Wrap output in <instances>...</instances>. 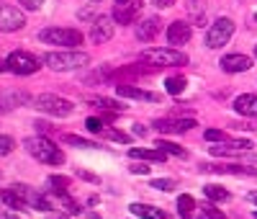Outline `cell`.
<instances>
[{
	"label": "cell",
	"instance_id": "33",
	"mask_svg": "<svg viewBox=\"0 0 257 219\" xmlns=\"http://www.w3.org/2000/svg\"><path fill=\"white\" fill-rule=\"evenodd\" d=\"M5 101L13 106H23V104H31V96L23 91H10V93H5Z\"/></svg>",
	"mask_w": 257,
	"mask_h": 219
},
{
	"label": "cell",
	"instance_id": "25",
	"mask_svg": "<svg viewBox=\"0 0 257 219\" xmlns=\"http://www.w3.org/2000/svg\"><path fill=\"white\" fill-rule=\"evenodd\" d=\"M87 104L90 106H95V109H103V111H113V113H118V111H126V106H121V104H116V101H111V98H87Z\"/></svg>",
	"mask_w": 257,
	"mask_h": 219
},
{
	"label": "cell",
	"instance_id": "6",
	"mask_svg": "<svg viewBox=\"0 0 257 219\" xmlns=\"http://www.w3.org/2000/svg\"><path fill=\"white\" fill-rule=\"evenodd\" d=\"M34 106L44 113H49V116H70L75 111V104L62 96H54V93H41L34 98Z\"/></svg>",
	"mask_w": 257,
	"mask_h": 219
},
{
	"label": "cell",
	"instance_id": "12",
	"mask_svg": "<svg viewBox=\"0 0 257 219\" xmlns=\"http://www.w3.org/2000/svg\"><path fill=\"white\" fill-rule=\"evenodd\" d=\"M142 8H144V3H142V0H131V3H124V5H116L113 8V21L116 23H134V21H137L139 18V13H142Z\"/></svg>",
	"mask_w": 257,
	"mask_h": 219
},
{
	"label": "cell",
	"instance_id": "38",
	"mask_svg": "<svg viewBox=\"0 0 257 219\" xmlns=\"http://www.w3.org/2000/svg\"><path fill=\"white\" fill-rule=\"evenodd\" d=\"M129 170H131L134 175H149V170H152V168H149V165H147V160H144V163H131V165H129Z\"/></svg>",
	"mask_w": 257,
	"mask_h": 219
},
{
	"label": "cell",
	"instance_id": "48",
	"mask_svg": "<svg viewBox=\"0 0 257 219\" xmlns=\"http://www.w3.org/2000/svg\"><path fill=\"white\" fill-rule=\"evenodd\" d=\"M116 3H118V5H124V3H131V0H116Z\"/></svg>",
	"mask_w": 257,
	"mask_h": 219
},
{
	"label": "cell",
	"instance_id": "16",
	"mask_svg": "<svg viewBox=\"0 0 257 219\" xmlns=\"http://www.w3.org/2000/svg\"><path fill=\"white\" fill-rule=\"evenodd\" d=\"M116 93L121 98H134V101H152V104H160L162 96L160 93H149V91H142V88H134L129 83H118L116 85Z\"/></svg>",
	"mask_w": 257,
	"mask_h": 219
},
{
	"label": "cell",
	"instance_id": "40",
	"mask_svg": "<svg viewBox=\"0 0 257 219\" xmlns=\"http://www.w3.org/2000/svg\"><path fill=\"white\" fill-rule=\"evenodd\" d=\"M78 178H83V181H90V183H100V178H98V175L87 173V170H78Z\"/></svg>",
	"mask_w": 257,
	"mask_h": 219
},
{
	"label": "cell",
	"instance_id": "21",
	"mask_svg": "<svg viewBox=\"0 0 257 219\" xmlns=\"http://www.w3.org/2000/svg\"><path fill=\"white\" fill-rule=\"evenodd\" d=\"M129 157H134V160H147V163H165V155L162 150H144V147H131L129 150Z\"/></svg>",
	"mask_w": 257,
	"mask_h": 219
},
{
	"label": "cell",
	"instance_id": "19",
	"mask_svg": "<svg viewBox=\"0 0 257 219\" xmlns=\"http://www.w3.org/2000/svg\"><path fill=\"white\" fill-rule=\"evenodd\" d=\"M129 212L134 217H142V219H172L165 209H157V207H149V204H131Z\"/></svg>",
	"mask_w": 257,
	"mask_h": 219
},
{
	"label": "cell",
	"instance_id": "15",
	"mask_svg": "<svg viewBox=\"0 0 257 219\" xmlns=\"http://www.w3.org/2000/svg\"><path fill=\"white\" fill-rule=\"evenodd\" d=\"M219 65H221L224 72H229V75H234V72H247L252 67V57H247V54H224Z\"/></svg>",
	"mask_w": 257,
	"mask_h": 219
},
{
	"label": "cell",
	"instance_id": "28",
	"mask_svg": "<svg viewBox=\"0 0 257 219\" xmlns=\"http://www.w3.org/2000/svg\"><path fill=\"white\" fill-rule=\"evenodd\" d=\"M47 183L52 188V194H57V196L67 194V188H70V178H65V175H49Z\"/></svg>",
	"mask_w": 257,
	"mask_h": 219
},
{
	"label": "cell",
	"instance_id": "14",
	"mask_svg": "<svg viewBox=\"0 0 257 219\" xmlns=\"http://www.w3.org/2000/svg\"><path fill=\"white\" fill-rule=\"evenodd\" d=\"M111 36H113V18L108 16L95 18L93 26H90V39L95 44H105V41H111Z\"/></svg>",
	"mask_w": 257,
	"mask_h": 219
},
{
	"label": "cell",
	"instance_id": "23",
	"mask_svg": "<svg viewBox=\"0 0 257 219\" xmlns=\"http://www.w3.org/2000/svg\"><path fill=\"white\" fill-rule=\"evenodd\" d=\"M203 196H206L208 201H214V204H219V201H229V199H232V194L226 191V188L216 186V183H208V186H203Z\"/></svg>",
	"mask_w": 257,
	"mask_h": 219
},
{
	"label": "cell",
	"instance_id": "2",
	"mask_svg": "<svg viewBox=\"0 0 257 219\" xmlns=\"http://www.w3.org/2000/svg\"><path fill=\"white\" fill-rule=\"evenodd\" d=\"M90 62V57L85 52L78 49H62V52H47L44 54V65L52 67L54 72H72V70H80Z\"/></svg>",
	"mask_w": 257,
	"mask_h": 219
},
{
	"label": "cell",
	"instance_id": "35",
	"mask_svg": "<svg viewBox=\"0 0 257 219\" xmlns=\"http://www.w3.org/2000/svg\"><path fill=\"white\" fill-rule=\"evenodd\" d=\"M85 129L90 131V134H103V119H98V116H90V119L85 121Z\"/></svg>",
	"mask_w": 257,
	"mask_h": 219
},
{
	"label": "cell",
	"instance_id": "31",
	"mask_svg": "<svg viewBox=\"0 0 257 219\" xmlns=\"http://www.w3.org/2000/svg\"><path fill=\"white\" fill-rule=\"evenodd\" d=\"M103 137L105 139H113L118 144H131V134H126V131H118V129H103Z\"/></svg>",
	"mask_w": 257,
	"mask_h": 219
},
{
	"label": "cell",
	"instance_id": "8",
	"mask_svg": "<svg viewBox=\"0 0 257 219\" xmlns=\"http://www.w3.org/2000/svg\"><path fill=\"white\" fill-rule=\"evenodd\" d=\"M13 191H16L23 201H26V207H34L36 212H52V204H49V199L44 196V194H39L36 188H31V186H26V183H13L10 186Z\"/></svg>",
	"mask_w": 257,
	"mask_h": 219
},
{
	"label": "cell",
	"instance_id": "51",
	"mask_svg": "<svg viewBox=\"0 0 257 219\" xmlns=\"http://www.w3.org/2000/svg\"><path fill=\"white\" fill-rule=\"evenodd\" d=\"M255 57H257V47H255Z\"/></svg>",
	"mask_w": 257,
	"mask_h": 219
},
{
	"label": "cell",
	"instance_id": "47",
	"mask_svg": "<svg viewBox=\"0 0 257 219\" xmlns=\"http://www.w3.org/2000/svg\"><path fill=\"white\" fill-rule=\"evenodd\" d=\"M54 219H70V217H67V214H57Z\"/></svg>",
	"mask_w": 257,
	"mask_h": 219
},
{
	"label": "cell",
	"instance_id": "43",
	"mask_svg": "<svg viewBox=\"0 0 257 219\" xmlns=\"http://www.w3.org/2000/svg\"><path fill=\"white\" fill-rule=\"evenodd\" d=\"M34 126L39 129V134H47V131H49V124H47V121H36Z\"/></svg>",
	"mask_w": 257,
	"mask_h": 219
},
{
	"label": "cell",
	"instance_id": "20",
	"mask_svg": "<svg viewBox=\"0 0 257 219\" xmlns=\"http://www.w3.org/2000/svg\"><path fill=\"white\" fill-rule=\"evenodd\" d=\"M234 111L242 113V116H252L257 119V96L255 93H245L234 101Z\"/></svg>",
	"mask_w": 257,
	"mask_h": 219
},
{
	"label": "cell",
	"instance_id": "24",
	"mask_svg": "<svg viewBox=\"0 0 257 219\" xmlns=\"http://www.w3.org/2000/svg\"><path fill=\"white\" fill-rule=\"evenodd\" d=\"M155 147H157V150H162L165 155L188 157V150H185V147H180V144H175V142H168V139H157V142H155Z\"/></svg>",
	"mask_w": 257,
	"mask_h": 219
},
{
	"label": "cell",
	"instance_id": "49",
	"mask_svg": "<svg viewBox=\"0 0 257 219\" xmlns=\"http://www.w3.org/2000/svg\"><path fill=\"white\" fill-rule=\"evenodd\" d=\"M5 219H18L16 214H5Z\"/></svg>",
	"mask_w": 257,
	"mask_h": 219
},
{
	"label": "cell",
	"instance_id": "52",
	"mask_svg": "<svg viewBox=\"0 0 257 219\" xmlns=\"http://www.w3.org/2000/svg\"><path fill=\"white\" fill-rule=\"evenodd\" d=\"M255 21H257V13H255Z\"/></svg>",
	"mask_w": 257,
	"mask_h": 219
},
{
	"label": "cell",
	"instance_id": "4",
	"mask_svg": "<svg viewBox=\"0 0 257 219\" xmlns=\"http://www.w3.org/2000/svg\"><path fill=\"white\" fill-rule=\"evenodd\" d=\"M39 41L41 44H54V47H65V49H75V47L83 44V31H78V28L49 26V28H41L39 31Z\"/></svg>",
	"mask_w": 257,
	"mask_h": 219
},
{
	"label": "cell",
	"instance_id": "10",
	"mask_svg": "<svg viewBox=\"0 0 257 219\" xmlns=\"http://www.w3.org/2000/svg\"><path fill=\"white\" fill-rule=\"evenodd\" d=\"M252 147H255V144L250 139H234V142L226 139V142L216 144V147H208V150H211V155H216V157H232V155H250Z\"/></svg>",
	"mask_w": 257,
	"mask_h": 219
},
{
	"label": "cell",
	"instance_id": "41",
	"mask_svg": "<svg viewBox=\"0 0 257 219\" xmlns=\"http://www.w3.org/2000/svg\"><path fill=\"white\" fill-rule=\"evenodd\" d=\"M152 5H157V8H170V5H175V0H152Z\"/></svg>",
	"mask_w": 257,
	"mask_h": 219
},
{
	"label": "cell",
	"instance_id": "37",
	"mask_svg": "<svg viewBox=\"0 0 257 219\" xmlns=\"http://www.w3.org/2000/svg\"><path fill=\"white\" fill-rule=\"evenodd\" d=\"M13 147H16V142H13L10 137H5V134H0V157H3V155H10Z\"/></svg>",
	"mask_w": 257,
	"mask_h": 219
},
{
	"label": "cell",
	"instance_id": "11",
	"mask_svg": "<svg viewBox=\"0 0 257 219\" xmlns=\"http://www.w3.org/2000/svg\"><path fill=\"white\" fill-rule=\"evenodd\" d=\"M195 126V119H157L155 129L160 134H185Z\"/></svg>",
	"mask_w": 257,
	"mask_h": 219
},
{
	"label": "cell",
	"instance_id": "46",
	"mask_svg": "<svg viewBox=\"0 0 257 219\" xmlns=\"http://www.w3.org/2000/svg\"><path fill=\"white\" fill-rule=\"evenodd\" d=\"M5 70H8V62H5V60H0V72H5Z\"/></svg>",
	"mask_w": 257,
	"mask_h": 219
},
{
	"label": "cell",
	"instance_id": "42",
	"mask_svg": "<svg viewBox=\"0 0 257 219\" xmlns=\"http://www.w3.org/2000/svg\"><path fill=\"white\" fill-rule=\"evenodd\" d=\"M134 134H137V137H147V126H142V124H134Z\"/></svg>",
	"mask_w": 257,
	"mask_h": 219
},
{
	"label": "cell",
	"instance_id": "27",
	"mask_svg": "<svg viewBox=\"0 0 257 219\" xmlns=\"http://www.w3.org/2000/svg\"><path fill=\"white\" fill-rule=\"evenodd\" d=\"M62 142L65 144H72V147H80V150H95L98 144L95 142H90L85 137H78V134H62Z\"/></svg>",
	"mask_w": 257,
	"mask_h": 219
},
{
	"label": "cell",
	"instance_id": "1",
	"mask_svg": "<svg viewBox=\"0 0 257 219\" xmlns=\"http://www.w3.org/2000/svg\"><path fill=\"white\" fill-rule=\"evenodd\" d=\"M23 147H26V152L31 155L34 160H39V163H44V165H62L65 163L62 150H59L57 144L52 139H47L44 134L23 139Z\"/></svg>",
	"mask_w": 257,
	"mask_h": 219
},
{
	"label": "cell",
	"instance_id": "50",
	"mask_svg": "<svg viewBox=\"0 0 257 219\" xmlns=\"http://www.w3.org/2000/svg\"><path fill=\"white\" fill-rule=\"evenodd\" d=\"M90 3H100V0H90Z\"/></svg>",
	"mask_w": 257,
	"mask_h": 219
},
{
	"label": "cell",
	"instance_id": "22",
	"mask_svg": "<svg viewBox=\"0 0 257 219\" xmlns=\"http://www.w3.org/2000/svg\"><path fill=\"white\" fill-rule=\"evenodd\" d=\"M188 10H190V23L206 26V0H188Z\"/></svg>",
	"mask_w": 257,
	"mask_h": 219
},
{
	"label": "cell",
	"instance_id": "13",
	"mask_svg": "<svg viewBox=\"0 0 257 219\" xmlns=\"http://www.w3.org/2000/svg\"><path fill=\"white\" fill-rule=\"evenodd\" d=\"M165 34H168V41L172 44V47H180V44H188V41H190L193 28H190L188 21H172Z\"/></svg>",
	"mask_w": 257,
	"mask_h": 219
},
{
	"label": "cell",
	"instance_id": "53",
	"mask_svg": "<svg viewBox=\"0 0 257 219\" xmlns=\"http://www.w3.org/2000/svg\"><path fill=\"white\" fill-rule=\"evenodd\" d=\"M255 219H257V212H255Z\"/></svg>",
	"mask_w": 257,
	"mask_h": 219
},
{
	"label": "cell",
	"instance_id": "39",
	"mask_svg": "<svg viewBox=\"0 0 257 219\" xmlns=\"http://www.w3.org/2000/svg\"><path fill=\"white\" fill-rule=\"evenodd\" d=\"M18 3L26 8V10H39L44 5V0H18Z\"/></svg>",
	"mask_w": 257,
	"mask_h": 219
},
{
	"label": "cell",
	"instance_id": "32",
	"mask_svg": "<svg viewBox=\"0 0 257 219\" xmlns=\"http://www.w3.org/2000/svg\"><path fill=\"white\" fill-rule=\"evenodd\" d=\"M149 186H152V188H157V191L170 194L172 188L177 186V181H175V178H152V181H149Z\"/></svg>",
	"mask_w": 257,
	"mask_h": 219
},
{
	"label": "cell",
	"instance_id": "26",
	"mask_svg": "<svg viewBox=\"0 0 257 219\" xmlns=\"http://www.w3.org/2000/svg\"><path fill=\"white\" fill-rule=\"evenodd\" d=\"M0 199H3V204H8L10 209H26V201L13 191V188H3V191H0Z\"/></svg>",
	"mask_w": 257,
	"mask_h": 219
},
{
	"label": "cell",
	"instance_id": "29",
	"mask_svg": "<svg viewBox=\"0 0 257 219\" xmlns=\"http://www.w3.org/2000/svg\"><path fill=\"white\" fill-rule=\"evenodd\" d=\"M193 209H195L193 196H188V194L177 196V212H180V217H183V219H190V217H193Z\"/></svg>",
	"mask_w": 257,
	"mask_h": 219
},
{
	"label": "cell",
	"instance_id": "30",
	"mask_svg": "<svg viewBox=\"0 0 257 219\" xmlns=\"http://www.w3.org/2000/svg\"><path fill=\"white\" fill-rule=\"evenodd\" d=\"M185 78H168V80H165V91H168L170 96H180V93H183L185 91Z\"/></svg>",
	"mask_w": 257,
	"mask_h": 219
},
{
	"label": "cell",
	"instance_id": "45",
	"mask_svg": "<svg viewBox=\"0 0 257 219\" xmlns=\"http://www.w3.org/2000/svg\"><path fill=\"white\" fill-rule=\"evenodd\" d=\"M10 111V106L5 104V101H0V113H8Z\"/></svg>",
	"mask_w": 257,
	"mask_h": 219
},
{
	"label": "cell",
	"instance_id": "3",
	"mask_svg": "<svg viewBox=\"0 0 257 219\" xmlns=\"http://www.w3.org/2000/svg\"><path fill=\"white\" fill-rule=\"evenodd\" d=\"M142 62H147L149 67H183L188 65V54L172 47H155L142 52Z\"/></svg>",
	"mask_w": 257,
	"mask_h": 219
},
{
	"label": "cell",
	"instance_id": "17",
	"mask_svg": "<svg viewBox=\"0 0 257 219\" xmlns=\"http://www.w3.org/2000/svg\"><path fill=\"white\" fill-rule=\"evenodd\" d=\"M203 173H221V175H257V168H245V165H214V163H203Z\"/></svg>",
	"mask_w": 257,
	"mask_h": 219
},
{
	"label": "cell",
	"instance_id": "34",
	"mask_svg": "<svg viewBox=\"0 0 257 219\" xmlns=\"http://www.w3.org/2000/svg\"><path fill=\"white\" fill-rule=\"evenodd\" d=\"M203 214H206V219H226V214L221 209H216L214 201H208L206 207H203Z\"/></svg>",
	"mask_w": 257,
	"mask_h": 219
},
{
	"label": "cell",
	"instance_id": "44",
	"mask_svg": "<svg viewBox=\"0 0 257 219\" xmlns=\"http://www.w3.org/2000/svg\"><path fill=\"white\" fill-rule=\"evenodd\" d=\"M247 201H252L255 207H257V191H250V194H247Z\"/></svg>",
	"mask_w": 257,
	"mask_h": 219
},
{
	"label": "cell",
	"instance_id": "7",
	"mask_svg": "<svg viewBox=\"0 0 257 219\" xmlns=\"http://www.w3.org/2000/svg\"><path fill=\"white\" fill-rule=\"evenodd\" d=\"M8 72H13V75H34V72L41 67V60L34 54H28L23 49H16L8 54Z\"/></svg>",
	"mask_w": 257,
	"mask_h": 219
},
{
	"label": "cell",
	"instance_id": "5",
	"mask_svg": "<svg viewBox=\"0 0 257 219\" xmlns=\"http://www.w3.org/2000/svg\"><path fill=\"white\" fill-rule=\"evenodd\" d=\"M232 36H234V21L232 18H216L214 23L208 26L203 44H206L208 49H221Z\"/></svg>",
	"mask_w": 257,
	"mask_h": 219
},
{
	"label": "cell",
	"instance_id": "36",
	"mask_svg": "<svg viewBox=\"0 0 257 219\" xmlns=\"http://www.w3.org/2000/svg\"><path fill=\"white\" fill-rule=\"evenodd\" d=\"M208 142H226L229 137H226V131L224 129H206V134H203Z\"/></svg>",
	"mask_w": 257,
	"mask_h": 219
},
{
	"label": "cell",
	"instance_id": "9",
	"mask_svg": "<svg viewBox=\"0 0 257 219\" xmlns=\"http://www.w3.org/2000/svg\"><path fill=\"white\" fill-rule=\"evenodd\" d=\"M26 26V16L16 8V5H0V31H21Z\"/></svg>",
	"mask_w": 257,
	"mask_h": 219
},
{
	"label": "cell",
	"instance_id": "18",
	"mask_svg": "<svg viewBox=\"0 0 257 219\" xmlns=\"http://www.w3.org/2000/svg\"><path fill=\"white\" fill-rule=\"evenodd\" d=\"M160 28H162V21H160L157 16L144 18V21L137 26V39H139V41H152V39L160 34Z\"/></svg>",
	"mask_w": 257,
	"mask_h": 219
}]
</instances>
